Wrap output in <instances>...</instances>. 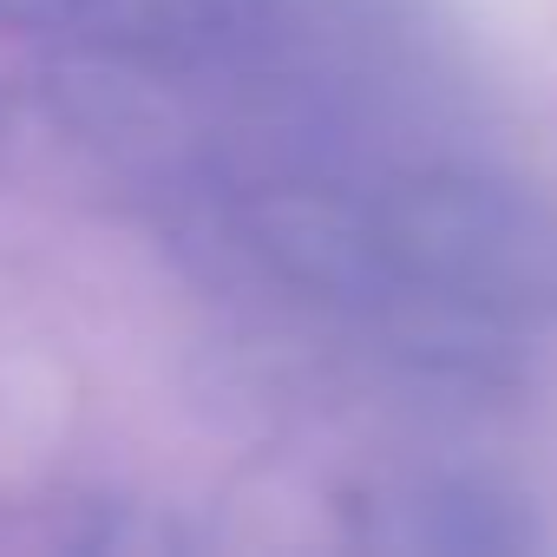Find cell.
<instances>
[{"mask_svg":"<svg viewBox=\"0 0 557 557\" xmlns=\"http://www.w3.org/2000/svg\"><path fill=\"white\" fill-rule=\"evenodd\" d=\"M335 531L381 557H531L550 544L544 505L492 466H387L335 498Z\"/></svg>","mask_w":557,"mask_h":557,"instance_id":"obj_2","label":"cell"},{"mask_svg":"<svg viewBox=\"0 0 557 557\" xmlns=\"http://www.w3.org/2000/svg\"><path fill=\"white\" fill-rule=\"evenodd\" d=\"M355 289L400 348L498 361L557 329V197L492 158H407L348 190Z\"/></svg>","mask_w":557,"mask_h":557,"instance_id":"obj_1","label":"cell"},{"mask_svg":"<svg viewBox=\"0 0 557 557\" xmlns=\"http://www.w3.org/2000/svg\"><path fill=\"white\" fill-rule=\"evenodd\" d=\"M40 34L138 79H203L269 40L275 0H0Z\"/></svg>","mask_w":557,"mask_h":557,"instance_id":"obj_3","label":"cell"}]
</instances>
